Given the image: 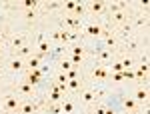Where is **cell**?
I'll list each match as a JSON object with an SVG mask.
<instances>
[{
	"label": "cell",
	"instance_id": "1",
	"mask_svg": "<svg viewBox=\"0 0 150 114\" xmlns=\"http://www.w3.org/2000/svg\"><path fill=\"white\" fill-rule=\"evenodd\" d=\"M52 40H58V42H74L76 38H78V32H72V30H66V28H60V30H54L52 34H50Z\"/></svg>",
	"mask_w": 150,
	"mask_h": 114
},
{
	"label": "cell",
	"instance_id": "2",
	"mask_svg": "<svg viewBox=\"0 0 150 114\" xmlns=\"http://www.w3.org/2000/svg\"><path fill=\"white\" fill-rule=\"evenodd\" d=\"M2 106H4L6 112H14V110H18V106H20V98H18V94H6L4 100H2Z\"/></svg>",
	"mask_w": 150,
	"mask_h": 114
},
{
	"label": "cell",
	"instance_id": "3",
	"mask_svg": "<svg viewBox=\"0 0 150 114\" xmlns=\"http://www.w3.org/2000/svg\"><path fill=\"white\" fill-rule=\"evenodd\" d=\"M80 24H82V20L76 18V16H72V14L62 18V26H68L66 30H72V32H76V28H80Z\"/></svg>",
	"mask_w": 150,
	"mask_h": 114
},
{
	"label": "cell",
	"instance_id": "4",
	"mask_svg": "<svg viewBox=\"0 0 150 114\" xmlns=\"http://www.w3.org/2000/svg\"><path fill=\"white\" fill-rule=\"evenodd\" d=\"M16 94H20V96H26V98H30L32 94H34V86L30 84V82H20L18 84V88H16Z\"/></svg>",
	"mask_w": 150,
	"mask_h": 114
},
{
	"label": "cell",
	"instance_id": "5",
	"mask_svg": "<svg viewBox=\"0 0 150 114\" xmlns=\"http://www.w3.org/2000/svg\"><path fill=\"white\" fill-rule=\"evenodd\" d=\"M24 44H26V36L24 34H14L10 38V46L14 48V50H20Z\"/></svg>",
	"mask_w": 150,
	"mask_h": 114
},
{
	"label": "cell",
	"instance_id": "6",
	"mask_svg": "<svg viewBox=\"0 0 150 114\" xmlns=\"http://www.w3.org/2000/svg\"><path fill=\"white\" fill-rule=\"evenodd\" d=\"M128 16H130V14H128V10H118V12H114V14H112V22L120 26V24L128 22Z\"/></svg>",
	"mask_w": 150,
	"mask_h": 114
},
{
	"label": "cell",
	"instance_id": "7",
	"mask_svg": "<svg viewBox=\"0 0 150 114\" xmlns=\"http://www.w3.org/2000/svg\"><path fill=\"white\" fill-rule=\"evenodd\" d=\"M88 10L92 12V14H102V12H106V2H100V0L90 2L88 4Z\"/></svg>",
	"mask_w": 150,
	"mask_h": 114
},
{
	"label": "cell",
	"instance_id": "8",
	"mask_svg": "<svg viewBox=\"0 0 150 114\" xmlns=\"http://www.w3.org/2000/svg\"><path fill=\"white\" fill-rule=\"evenodd\" d=\"M10 70L12 72H20V70H24V66H26V60H22V58H18V56H14L10 60Z\"/></svg>",
	"mask_w": 150,
	"mask_h": 114
},
{
	"label": "cell",
	"instance_id": "9",
	"mask_svg": "<svg viewBox=\"0 0 150 114\" xmlns=\"http://www.w3.org/2000/svg\"><path fill=\"white\" fill-rule=\"evenodd\" d=\"M134 100H136V102H146V100H148V88H146V86L136 88V92H134Z\"/></svg>",
	"mask_w": 150,
	"mask_h": 114
},
{
	"label": "cell",
	"instance_id": "10",
	"mask_svg": "<svg viewBox=\"0 0 150 114\" xmlns=\"http://www.w3.org/2000/svg\"><path fill=\"white\" fill-rule=\"evenodd\" d=\"M92 78L94 80H106L108 78V70H106V66H96V68L92 70Z\"/></svg>",
	"mask_w": 150,
	"mask_h": 114
},
{
	"label": "cell",
	"instance_id": "11",
	"mask_svg": "<svg viewBox=\"0 0 150 114\" xmlns=\"http://www.w3.org/2000/svg\"><path fill=\"white\" fill-rule=\"evenodd\" d=\"M40 76H42V70H40V68L28 70V78H26V82H30V84L34 86V84H38V80H40Z\"/></svg>",
	"mask_w": 150,
	"mask_h": 114
},
{
	"label": "cell",
	"instance_id": "12",
	"mask_svg": "<svg viewBox=\"0 0 150 114\" xmlns=\"http://www.w3.org/2000/svg\"><path fill=\"white\" fill-rule=\"evenodd\" d=\"M16 56L18 58H30V56H34V50H32V48H30V46H26L24 44L22 48H20V50H16Z\"/></svg>",
	"mask_w": 150,
	"mask_h": 114
},
{
	"label": "cell",
	"instance_id": "13",
	"mask_svg": "<svg viewBox=\"0 0 150 114\" xmlns=\"http://www.w3.org/2000/svg\"><path fill=\"white\" fill-rule=\"evenodd\" d=\"M80 98H82V102H84V104L94 102V98H96V90H82Z\"/></svg>",
	"mask_w": 150,
	"mask_h": 114
},
{
	"label": "cell",
	"instance_id": "14",
	"mask_svg": "<svg viewBox=\"0 0 150 114\" xmlns=\"http://www.w3.org/2000/svg\"><path fill=\"white\" fill-rule=\"evenodd\" d=\"M86 34L100 36V34H102V26H100V24H88V26H86Z\"/></svg>",
	"mask_w": 150,
	"mask_h": 114
},
{
	"label": "cell",
	"instance_id": "15",
	"mask_svg": "<svg viewBox=\"0 0 150 114\" xmlns=\"http://www.w3.org/2000/svg\"><path fill=\"white\" fill-rule=\"evenodd\" d=\"M40 6L38 0H22V10H36Z\"/></svg>",
	"mask_w": 150,
	"mask_h": 114
},
{
	"label": "cell",
	"instance_id": "16",
	"mask_svg": "<svg viewBox=\"0 0 150 114\" xmlns=\"http://www.w3.org/2000/svg\"><path fill=\"white\" fill-rule=\"evenodd\" d=\"M124 108H126L128 112H136V108H138V104L134 98H124Z\"/></svg>",
	"mask_w": 150,
	"mask_h": 114
},
{
	"label": "cell",
	"instance_id": "17",
	"mask_svg": "<svg viewBox=\"0 0 150 114\" xmlns=\"http://www.w3.org/2000/svg\"><path fill=\"white\" fill-rule=\"evenodd\" d=\"M26 66H28V70H34V68H38V66H40V58L36 56H30L28 58V60H26Z\"/></svg>",
	"mask_w": 150,
	"mask_h": 114
},
{
	"label": "cell",
	"instance_id": "18",
	"mask_svg": "<svg viewBox=\"0 0 150 114\" xmlns=\"http://www.w3.org/2000/svg\"><path fill=\"white\" fill-rule=\"evenodd\" d=\"M120 64H122V68H124V70H132V68H136V66H134V60H132L130 56H124L122 60H120Z\"/></svg>",
	"mask_w": 150,
	"mask_h": 114
},
{
	"label": "cell",
	"instance_id": "19",
	"mask_svg": "<svg viewBox=\"0 0 150 114\" xmlns=\"http://www.w3.org/2000/svg\"><path fill=\"white\" fill-rule=\"evenodd\" d=\"M110 58H112V50H108V48L98 52V60H100V62H108Z\"/></svg>",
	"mask_w": 150,
	"mask_h": 114
},
{
	"label": "cell",
	"instance_id": "20",
	"mask_svg": "<svg viewBox=\"0 0 150 114\" xmlns=\"http://www.w3.org/2000/svg\"><path fill=\"white\" fill-rule=\"evenodd\" d=\"M42 6H44V10H46V12H50V10H58V8H62V4H60V2H44Z\"/></svg>",
	"mask_w": 150,
	"mask_h": 114
},
{
	"label": "cell",
	"instance_id": "21",
	"mask_svg": "<svg viewBox=\"0 0 150 114\" xmlns=\"http://www.w3.org/2000/svg\"><path fill=\"white\" fill-rule=\"evenodd\" d=\"M66 88H68V90H80V78L68 80V82H66Z\"/></svg>",
	"mask_w": 150,
	"mask_h": 114
},
{
	"label": "cell",
	"instance_id": "22",
	"mask_svg": "<svg viewBox=\"0 0 150 114\" xmlns=\"http://www.w3.org/2000/svg\"><path fill=\"white\" fill-rule=\"evenodd\" d=\"M48 98H50V102H60L64 96H62V92H58V90H52L50 94H48Z\"/></svg>",
	"mask_w": 150,
	"mask_h": 114
},
{
	"label": "cell",
	"instance_id": "23",
	"mask_svg": "<svg viewBox=\"0 0 150 114\" xmlns=\"http://www.w3.org/2000/svg\"><path fill=\"white\" fill-rule=\"evenodd\" d=\"M76 4H78L76 0H68V2H64V10L68 12V14H72V12H74V8H76Z\"/></svg>",
	"mask_w": 150,
	"mask_h": 114
},
{
	"label": "cell",
	"instance_id": "24",
	"mask_svg": "<svg viewBox=\"0 0 150 114\" xmlns=\"http://www.w3.org/2000/svg\"><path fill=\"white\" fill-rule=\"evenodd\" d=\"M104 40H106V46H108V48H114L116 42H118V40H116V34H108Z\"/></svg>",
	"mask_w": 150,
	"mask_h": 114
},
{
	"label": "cell",
	"instance_id": "25",
	"mask_svg": "<svg viewBox=\"0 0 150 114\" xmlns=\"http://www.w3.org/2000/svg\"><path fill=\"white\" fill-rule=\"evenodd\" d=\"M70 52H72V56L82 58V54H84V48H82V46H72V48H70Z\"/></svg>",
	"mask_w": 150,
	"mask_h": 114
},
{
	"label": "cell",
	"instance_id": "26",
	"mask_svg": "<svg viewBox=\"0 0 150 114\" xmlns=\"http://www.w3.org/2000/svg\"><path fill=\"white\" fill-rule=\"evenodd\" d=\"M60 68H62V72H68V70L76 68V66H72V62H70V60H62V62H60Z\"/></svg>",
	"mask_w": 150,
	"mask_h": 114
},
{
	"label": "cell",
	"instance_id": "27",
	"mask_svg": "<svg viewBox=\"0 0 150 114\" xmlns=\"http://www.w3.org/2000/svg\"><path fill=\"white\" fill-rule=\"evenodd\" d=\"M60 106H62V112H66V114H72V112H74V106H72V102H62Z\"/></svg>",
	"mask_w": 150,
	"mask_h": 114
},
{
	"label": "cell",
	"instance_id": "28",
	"mask_svg": "<svg viewBox=\"0 0 150 114\" xmlns=\"http://www.w3.org/2000/svg\"><path fill=\"white\" fill-rule=\"evenodd\" d=\"M48 112L50 114H60L62 112V106H60V104H50V106H48Z\"/></svg>",
	"mask_w": 150,
	"mask_h": 114
},
{
	"label": "cell",
	"instance_id": "29",
	"mask_svg": "<svg viewBox=\"0 0 150 114\" xmlns=\"http://www.w3.org/2000/svg\"><path fill=\"white\" fill-rule=\"evenodd\" d=\"M64 74H66L68 80H76L78 78V68H72V70H68V72H64Z\"/></svg>",
	"mask_w": 150,
	"mask_h": 114
},
{
	"label": "cell",
	"instance_id": "30",
	"mask_svg": "<svg viewBox=\"0 0 150 114\" xmlns=\"http://www.w3.org/2000/svg\"><path fill=\"white\" fill-rule=\"evenodd\" d=\"M22 14L26 16V20H30V22L36 18V10H22Z\"/></svg>",
	"mask_w": 150,
	"mask_h": 114
},
{
	"label": "cell",
	"instance_id": "31",
	"mask_svg": "<svg viewBox=\"0 0 150 114\" xmlns=\"http://www.w3.org/2000/svg\"><path fill=\"white\" fill-rule=\"evenodd\" d=\"M110 78H112V82H122V72H112V74H110Z\"/></svg>",
	"mask_w": 150,
	"mask_h": 114
},
{
	"label": "cell",
	"instance_id": "32",
	"mask_svg": "<svg viewBox=\"0 0 150 114\" xmlns=\"http://www.w3.org/2000/svg\"><path fill=\"white\" fill-rule=\"evenodd\" d=\"M122 78L134 80V70H122Z\"/></svg>",
	"mask_w": 150,
	"mask_h": 114
},
{
	"label": "cell",
	"instance_id": "33",
	"mask_svg": "<svg viewBox=\"0 0 150 114\" xmlns=\"http://www.w3.org/2000/svg\"><path fill=\"white\" fill-rule=\"evenodd\" d=\"M122 64H120V60H116V62H112V72H122Z\"/></svg>",
	"mask_w": 150,
	"mask_h": 114
},
{
	"label": "cell",
	"instance_id": "34",
	"mask_svg": "<svg viewBox=\"0 0 150 114\" xmlns=\"http://www.w3.org/2000/svg\"><path fill=\"white\" fill-rule=\"evenodd\" d=\"M94 114H104V106H98V108L94 110Z\"/></svg>",
	"mask_w": 150,
	"mask_h": 114
},
{
	"label": "cell",
	"instance_id": "35",
	"mask_svg": "<svg viewBox=\"0 0 150 114\" xmlns=\"http://www.w3.org/2000/svg\"><path fill=\"white\" fill-rule=\"evenodd\" d=\"M104 114H116L112 108H104Z\"/></svg>",
	"mask_w": 150,
	"mask_h": 114
}]
</instances>
